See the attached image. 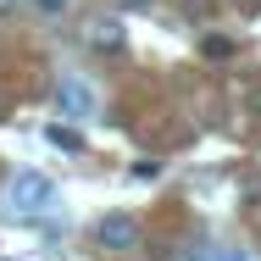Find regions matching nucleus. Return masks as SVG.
<instances>
[{"label": "nucleus", "mask_w": 261, "mask_h": 261, "mask_svg": "<svg viewBox=\"0 0 261 261\" xmlns=\"http://www.w3.org/2000/svg\"><path fill=\"white\" fill-rule=\"evenodd\" d=\"M6 200H11V211H17V217H34V211H45V206L56 200V184L45 178V172H17Z\"/></svg>", "instance_id": "obj_1"}, {"label": "nucleus", "mask_w": 261, "mask_h": 261, "mask_svg": "<svg viewBox=\"0 0 261 261\" xmlns=\"http://www.w3.org/2000/svg\"><path fill=\"white\" fill-rule=\"evenodd\" d=\"M95 239H100L106 250H134V245H139V222H134L128 211H111V217H100Z\"/></svg>", "instance_id": "obj_2"}, {"label": "nucleus", "mask_w": 261, "mask_h": 261, "mask_svg": "<svg viewBox=\"0 0 261 261\" xmlns=\"http://www.w3.org/2000/svg\"><path fill=\"white\" fill-rule=\"evenodd\" d=\"M56 111H61V117H89V111H95V89L78 84V78H61V89H56Z\"/></svg>", "instance_id": "obj_3"}, {"label": "nucleus", "mask_w": 261, "mask_h": 261, "mask_svg": "<svg viewBox=\"0 0 261 261\" xmlns=\"http://www.w3.org/2000/svg\"><path fill=\"white\" fill-rule=\"evenodd\" d=\"M89 50H122L128 45V34H122V22H111V17H100V22H89Z\"/></svg>", "instance_id": "obj_4"}, {"label": "nucleus", "mask_w": 261, "mask_h": 261, "mask_svg": "<svg viewBox=\"0 0 261 261\" xmlns=\"http://www.w3.org/2000/svg\"><path fill=\"white\" fill-rule=\"evenodd\" d=\"M45 139H50V145H61V150H84V139H78L72 128H61V122H50V128H45Z\"/></svg>", "instance_id": "obj_5"}, {"label": "nucleus", "mask_w": 261, "mask_h": 261, "mask_svg": "<svg viewBox=\"0 0 261 261\" xmlns=\"http://www.w3.org/2000/svg\"><path fill=\"white\" fill-rule=\"evenodd\" d=\"M206 56H211V61H222V56H233V45H228V39H217V34H211V39H206Z\"/></svg>", "instance_id": "obj_6"}, {"label": "nucleus", "mask_w": 261, "mask_h": 261, "mask_svg": "<svg viewBox=\"0 0 261 261\" xmlns=\"http://www.w3.org/2000/svg\"><path fill=\"white\" fill-rule=\"evenodd\" d=\"M184 11H189L195 22H200V17H211V0H184Z\"/></svg>", "instance_id": "obj_7"}, {"label": "nucleus", "mask_w": 261, "mask_h": 261, "mask_svg": "<svg viewBox=\"0 0 261 261\" xmlns=\"http://www.w3.org/2000/svg\"><path fill=\"white\" fill-rule=\"evenodd\" d=\"M34 6H39V11H50V17H61V11H67V0H34Z\"/></svg>", "instance_id": "obj_8"}, {"label": "nucleus", "mask_w": 261, "mask_h": 261, "mask_svg": "<svg viewBox=\"0 0 261 261\" xmlns=\"http://www.w3.org/2000/svg\"><path fill=\"white\" fill-rule=\"evenodd\" d=\"M11 11H17V0H0V17H11Z\"/></svg>", "instance_id": "obj_9"}, {"label": "nucleus", "mask_w": 261, "mask_h": 261, "mask_svg": "<svg viewBox=\"0 0 261 261\" xmlns=\"http://www.w3.org/2000/svg\"><path fill=\"white\" fill-rule=\"evenodd\" d=\"M117 6H128V11H139V6H150V0H117Z\"/></svg>", "instance_id": "obj_10"}]
</instances>
